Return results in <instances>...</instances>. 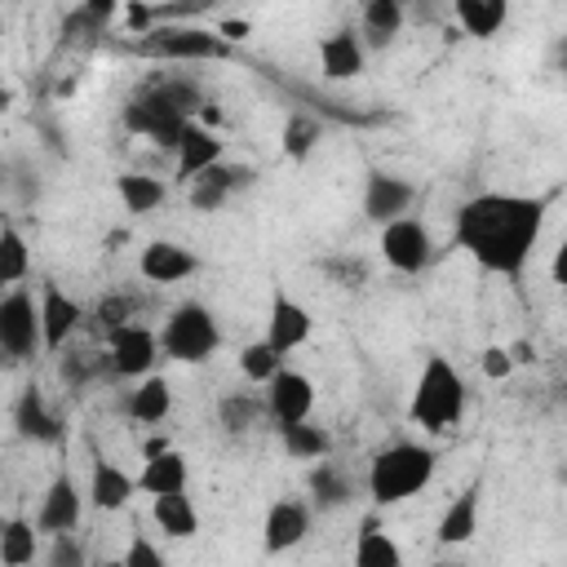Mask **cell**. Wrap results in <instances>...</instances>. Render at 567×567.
<instances>
[{"instance_id": "obj_1", "label": "cell", "mask_w": 567, "mask_h": 567, "mask_svg": "<svg viewBox=\"0 0 567 567\" xmlns=\"http://www.w3.org/2000/svg\"><path fill=\"white\" fill-rule=\"evenodd\" d=\"M549 199L545 195H509L487 190L456 208V244L492 275L518 279L540 230H545Z\"/></svg>"}, {"instance_id": "obj_2", "label": "cell", "mask_w": 567, "mask_h": 567, "mask_svg": "<svg viewBox=\"0 0 567 567\" xmlns=\"http://www.w3.org/2000/svg\"><path fill=\"white\" fill-rule=\"evenodd\" d=\"M204 106V97H199V84L195 80H155V84H146L128 106H124V128L128 133H146V137H155L159 146H177V137H182V128L190 124V115Z\"/></svg>"}, {"instance_id": "obj_3", "label": "cell", "mask_w": 567, "mask_h": 567, "mask_svg": "<svg viewBox=\"0 0 567 567\" xmlns=\"http://www.w3.org/2000/svg\"><path fill=\"white\" fill-rule=\"evenodd\" d=\"M434 465H439V456L425 443L399 439V443H390V447H381L372 456V465H368V496L377 505H399V501H408V496L430 487Z\"/></svg>"}, {"instance_id": "obj_4", "label": "cell", "mask_w": 567, "mask_h": 567, "mask_svg": "<svg viewBox=\"0 0 567 567\" xmlns=\"http://www.w3.org/2000/svg\"><path fill=\"white\" fill-rule=\"evenodd\" d=\"M461 412H465V381H461V372L443 354H430L421 377H416L412 403H408L412 425H421L430 434H443V430H452L461 421Z\"/></svg>"}, {"instance_id": "obj_5", "label": "cell", "mask_w": 567, "mask_h": 567, "mask_svg": "<svg viewBox=\"0 0 567 567\" xmlns=\"http://www.w3.org/2000/svg\"><path fill=\"white\" fill-rule=\"evenodd\" d=\"M155 337H159V354H168L177 363H204L221 346V328H217L213 310L199 301H182Z\"/></svg>"}, {"instance_id": "obj_6", "label": "cell", "mask_w": 567, "mask_h": 567, "mask_svg": "<svg viewBox=\"0 0 567 567\" xmlns=\"http://www.w3.org/2000/svg\"><path fill=\"white\" fill-rule=\"evenodd\" d=\"M142 58L159 62H217L230 58V44L213 27H151L142 40H133Z\"/></svg>"}, {"instance_id": "obj_7", "label": "cell", "mask_w": 567, "mask_h": 567, "mask_svg": "<svg viewBox=\"0 0 567 567\" xmlns=\"http://www.w3.org/2000/svg\"><path fill=\"white\" fill-rule=\"evenodd\" d=\"M40 346V310L27 288L0 297V354L4 363H27Z\"/></svg>"}, {"instance_id": "obj_8", "label": "cell", "mask_w": 567, "mask_h": 567, "mask_svg": "<svg viewBox=\"0 0 567 567\" xmlns=\"http://www.w3.org/2000/svg\"><path fill=\"white\" fill-rule=\"evenodd\" d=\"M381 257L390 270L399 275H421L434 257V244H430V230L416 221V217H399V221H385L381 226Z\"/></svg>"}, {"instance_id": "obj_9", "label": "cell", "mask_w": 567, "mask_h": 567, "mask_svg": "<svg viewBox=\"0 0 567 567\" xmlns=\"http://www.w3.org/2000/svg\"><path fill=\"white\" fill-rule=\"evenodd\" d=\"M106 363H111L115 377L142 381L159 363V337L146 323H128V328H120V332L106 337Z\"/></svg>"}, {"instance_id": "obj_10", "label": "cell", "mask_w": 567, "mask_h": 567, "mask_svg": "<svg viewBox=\"0 0 567 567\" xmlns=\"http://www.w3.org/2000/svg\"><path fill=\"white\" fill-rule=\"evenodd\" d=\"M315 412V381L297 368H279L270 381H266V416L279 425H292V421H310Z\"/></svg>"}, {"instance_id": "obj_11", "label": "cell", "mask_w": 567, "mask_h": 567, "mask_svg": "<svg viewBox=\"0 0 567 567\" xmlns=\"http://www.w3.org/2000/svg\"><path fill=\"white\" fill-rule=\"evenodd\" d=\"M80 514H84V492L75 487L71 470H58V474H53V483L44 487V496H40L35 532H40V536L75 532V527H80Z\"/></svg>"}, {"instance_id": "obj_12", "label": "cell", "mask_w": 567, "mask_h": 567, "mask_svg": "<svg viewBox=\"0 0 567 567\" xmlns=\"http://www.w3.org/2000/svg\"><path fill=\"white\" fill-rule=\"evenodd\" d=\"M412 199H416V186H412L408 177H399V173L372 168L368 182H363V213H368V221H377V226L408 217Z\"/></svg>"}, {"instance_id": "obj_13", "label": "cell", "mask_w": 567, "mask_h": 567, "mask_svg": "<svg viewBox=\"0 0 567 567\" xmlns=\"http://www.w3.org/2000/svg\"><path fill=\"white\" fill-rule=\"evenodd\" d=\"M13 434L27 439V443H62L66 425L49 408V399H44L40 385H22L18 390V399H13Z\"/></svg>"}, {"instance_id": "obj_14", "label": "cell", "mask_w": 567, "mask_h": 567, "mask_svg": "<svg viewBox=\"0 0 567 567\" xmlns=\"http://www.w3.org/2000/svg\"><path fill=\"white\" fill-rule=\"evenodd\" d=\"M257 182V168H248V164H213V168H204L195 182H190V208H199V213H217V208H226V199L235 195V190H244V186H252Z\"/></svg>"}, {"instance_id": "obj_15", "label": "cell", "mask_w": 567, "mask_h": 567, "mask_svg": "<svg viewBox=\"0 0 567 567\" xmlns=\"http://www.w3.org/2000/svg\"><path fill=\"white\" fill-rule=\"evenodd\" d=\"M40 346L44 350H62L71 341V332L84 323V306L75 297H66L58 284H44L40 288Z\"/></svg>"}, {"instance_id": "obj_16", "label": "cell", "mask_w": 567, "mask_h": 567, "mask_svg": "<svg viewBox=\"0 0 567 567\" xmlns=\"http://www.w3.org/2000/svg\"><path fill=\"white\" fill-rule=\"evenodd\" d=\"M310 310L297 301V297H288V292H275L270 297V319H266V346L275 350V354H288V350H297V346H306L310 341Z\"/></svg>"}, {"instance_id": "obj_17", "label": "cell", "mask_w": 567, "mask_h": 567, "mask_svg": "<svg viewBox=\"0 0 567 567\" xmlns=\"http://www.w3.org/2000/svg\"><path fill=\"white\" fill-rule=\"evenodd\" d=\"M310 536V505L306 501H275L261 523V549L266 554H288Z\"/></svg>"}, {"instance_id": "obj_18", "label": "cell", "mask_w": 567, "mask_h": 567, "mask_svg": "<svg viewBox=\"0 0 567 567\" xmlns=\"http://www.w3.org/2000/svg\"><path fill=\"white\" fill-rule=\"evenodd\" d=\"M363 62H368V49H363L354 27H337L332 35L319 40V71H323V80H332V84L354 80V75H363Z\"/></svg>"}, {"instance_id": "obj_19", "label": "cell", "mask_w": 567, "mask_h": 567, "mask_svg": "<svg viewBox=\"0 0 567 567\" xmlns=\"http://www.w3.org/2000/svg\"><path fill=\"white\" fill-rule=\"evenodd\" d=\"M133 492H137V478H133V474H124V470H120L115 461H106V456H93L84 505H93L97 514H115V509H124V505L133 501Z\"/></svg>"}, {"instance_id": "obj_20", "label": "cell", "mask_w": 567, "mask_h": 567, "mask_svg": "<svg viewBox=\"0 0 567 567\" xmlns=\"http://www.w3.org/2000/svg\"><path fill=\"white\" fill-rule=\"evenodd\" d=\"M199 270V257L186 248V244H173V239H151L142 248V279L151 284H182Z\"/></svg>"}, {"instance_id": "obj_21", "label": "cell", "mask_w": 567, "mask_h": 567, "mask_svg": "<svg viewBox=\"0 0 567 567\" xmlns=\"http://www.w3.org/2000/svg\"><path fill=\"white\" fill-rule=\"evenodd\" d=\"M173 151H177V182H195L204 168L221 164V137L213 128L195 124V120L182 128V137H177Z\"/></svg>"}, {"instance_id": "obj_22", "label": "cell", "mask_w": 567, "mask_h": 567, "mask_svg": "<svg viewBox=\"0 0 567 567\" xmlns=\"http://www.w3.org/2000/svg\"><path fill=\"white\" fill-rule=\"evenodd\" d=\"M190 483V461L177 452V447H164L155 456H146L142 474H137V487L146 496H168V492H186Z\"/></svg>"}, {"instance_id": "obj_23", "label": "cell", "mask_w": 567, "mask_h": 567, "mask_svg": "<svg viewBox=\"0 0 567 567\" xmlns=\"http://www.w3.org/2000/svg\"><path fill=\"white\" fill-rule=\"evenodd\" d=\"M403 18H408L403 0H368L359 9V40H363V49H385L403 31Z\"/></svg>"}, {"instance_id": "obj_24", "label": "cell", "mask_w": 567, "mask_h": 567, "mask_svg": "<svg viewBox=\"0 0 567 567\" xmlns=\"http://www.w3.org/2000/svg\"><path fill=\"white\" fill-rule=\"evenodd\" d=\"M168 408H173V390H168V381L155 377V372L142 377V381H133V390L124 394V416L137 421V425H155V421H164Z\"/></svg>"}, {"instance_id": "obj_25", "label": "cell", "mask_w": 567, "mask_h": 567, "mask_svg": "<svg viewBox=\"0 0 567 567\" xmlns=\"http://www.w3.org/2000/svg\"><path fill=\"white\" fill-rule=\"evenodd\" d=\"M151 518H155V527H159L164 536H173V540H190V536L199 532V509H195V501H190L186 492L155 496Z\"/></svg>"}, {"instance_id": "obj_26", "label": "cell", "mask_w": 567, "mask_h": 567, "mask_svg": "<svg viewBox=\"0 0 567 567\" xmlns=\"http://www.w3.org/2000/svg\"><path fill=\"white\" fill-rule=\"evenodd\" d=\"M478 532V483L465 487L439 518V545H465Z\"/></svg>"}, {"instance_id": "obj_27", "label": "cell", "mask_w": 567, "mask_h": 567, "mask_svg": "<svg viewBox=\"0 0 567 567\" xmlns=\"http://www.w3.org/2000/svg\"><path fill=\"white\" fill-rule=\"evenodd\" d=\"M354 567H403L399 540H394L377 518H368L363 532L354 536Z\"/></svg>"}, {"instance_id": "obj_28", "label": "cell", "mask_w": 567, "mask_h": 567, "mask_svg": "<svg viewBox=\"0 0 567 567\" xmlns=\"http://www.w3.org/2000/svg\"><path fill=\"white\" fill-rule=\"evenodd\" d=\"M115 195H120L124 213L142 217V213H155L168 199V186L159 177H151V173H120L115 177Z\"/></svg>"}, {"instance_id": "obj_29", "label": "cell", "mask_w": 567, "mask_h": 567, "mask_svg": "<svg viewBox=\"0 0 567 567\" xmlns=\"http://www.w3.org/2000/svg\"><path fill=\"white\" fill-rule=\"evenodd\" d=\"M452 18L465 27V35L487 40V35H496V31L505 27L509 4H505V0H456V4H452Z\"/></svg>"}, {"instance_id": "obj_30", "label": "cell", "mask_w": 567, "mask_h": 567, "mask_svg": "<svg viewBox=\"0 0 567 567\" xmlns=\"http://www.w3.org/2000/svg\"><path fill=\"white\" fill-rule=\"evenodd\" d=\"M279 443L292 461H323L332 452V434L315 421H292V425H279Z\"/></svg>"}, {"instance_id": "obj_31", "label": "cell", "mask_w": 567, "mask_h": 567, "mask_svg": "<svg viewBox=\"0 0 567 567\" xmlns=\"http://www.w3.org/2000/svg\"><path fill=\"white\" fill-rule=\"evenodd\" d=\"M306 487H310V505L315 509H341L350 501V478L332 465V461H319L310 474H306Z\"/></svg>"}, {"instance_id": "obj_32", "label": "cell", "mask_w": 567, "mask_h": 567, "mask_svg": "<svg viewBox=\"0 0 567 567\" xmlns=\"http://www.w3.org/2000/svg\"><path fill=\"white\" fill-rule=\"evenodd\" d=\"M35 540H40V532H35L31 518L0 523V567H27V563H35Z\"/></svg>"}, {"instance_id": "obj_33", "label": "cell", "mask_w": 567, "mask_h": 567, "mask_svg": "<svg viewBox=\"0 0 567 567\" xmlns=\"http://www.w3.org/2000/svg\"><path fill=\"white\" fill-rule=\"evenodd\" d=\"M31 275V248L18 226H0V288H13Z\"/></svg>"}, {"instance_id": "obj_34", "label": "cell", "mask_w": 567, "mask_h": 567, "mask_svg": "<svg viewBox=\"0 0 567 567\" xmlns=\"http://www.w3.org/2000/svg\"><path fill=\"white\" fill-rule=\"evenodd\" d=\"M217 416H221L226 434H248L252 425H261V416H266V399H257V394H248V390L226 394V399L217 403Z\"/></svg>"}, {"instance_id": "obj_35", "label": "cell", "mask_w": 567, "mask_h": 567, "mask_svg": "<svg viewBox=\"0 0 567 567\" xmlns=\"http://www.w3.org/2000/svg\"><path fill=\"white\" fill-rule=\"evenodd\" d=\"M128 323H137V297H133V292H106V297L93 306V328H97L102 337H111V332H120V328H128Z\"/></svg>"}, {"instance_id": "obj_36", "label": "cell", "mask_w": 567, "mask_h": 567, "mask_svg": "<svg viewBox=\"0 0 567 567\" xmlns=\"http://www.w3.org/2000/svg\"><path fill=\"white\" fill-rule=\"evenodd\" d=\"M279 368H284V354H275L266 341H248V346L239 350V372H244L248 381H261V385H266Z\"/></svg>"}, {"instance_id": "obj_37", "label": "cell", "mask_w": 567, "mask_h": 567, "mask_svg": "<svg viewBox=\"0 0 567 567\" xmlns=\"http://www.w3.org/2000/svg\"><path fill=\"white\" fill-rule=\"evenodd\" d=\"M315 142H319V120H310V115H288V124H284V155H288V159H306V155L315 151Z\"/></svg>"}, {"instance_id": "obj_38", "label": "cell", "mask_w": 567, "mask_h": 567, "mask_svg": "<svg viewBox=\"0 0 567 567\" xmlns=\"http://www.w3.org/2000/svg\"><path fill=\"white\" fill-rule=\"evenodd\" d=\"M111 363L106 359H97V354H89V350H71V354H62V381L71 385V390H80V385H89L97 372H106Z\"/></svg>"}, {"instance_id": "obj_39", "label": "cell", "mask_w": 567, "mask_h": 567, "mask_svg": "<svg viewBox=\"0 0 567 567\" xmlns=\"http://www.w3.org/2000/svg\"><path fill=\"white\" fill-rule=\"evenodd\" d=\"M44 567H89V554H84V545L75 540V532L49 536V554H44Z\"/></svg>"}, {"instance_id": "obj_40", "label": "cell", "mask_w": 567, "mask_h": 567, "mask_svg": "<svg viewBox=\"0 0 567 567\" xmlns=\"http://www.w3.org/2000/svg\"><path fill=\"white\" fill-rule=\"evenodd\" d=\"M120 563H124V567H168V558L159 554V545H155V540H146V536H133Z\"/></svg>"}, {"instance_id": "obj_41", "label": "cell", "mask_w": 567, "mask_h": 567, "mask_svg": "<svg viewBox=\"0 0 567 567\" xmlns=\"http://www.w3.org/2000/svg\"><path fill=\"white\" fill-rule=\"evenodd\" d=\"M323 275H328L332 284H341V288H359V284L368 279L363 261H354V257H346V261H323Z\"/></svg>"}, {"instance_id": "obj_42", "label": "cell", "mask_w": 567, "mask_h": 567, "mask_svg": "<svg viewBox=\"0 0 567 567\" xmlns=\"http://www.w3.org/2000/svg\"><path fill=\"white\" fill-rule=\"evenodd\" d=\"M478 363H483V377H492V381H505V377L514 372V359H509L505 346H487Z\"/></svg>"}, {"instance_id": "obj_43", "label": "cell", "mask_w": 567, "mask_h": 567, "mask_svg": "<svg viewBox=\"0 0 567 567\" xmlns=\"http://www.w3.org/2000/svg\"><path fill=\"white\" fill-rule=\"evenodd\" d=\"M124 18H128V27H133V31H142V35H146V31H151V22H155V9H146V4H128V9H124Z\"/></svg>"}, {"instance_id": "obj_44", "label": "cell", "mask_w": 567, "mask_h": 567, "mask_svg": "<svg viewBox=\"0 0 567 567\" xmlns=\"http://www.w3.org/2000/svg\"><path fill=\"white\" fill-rule=\"evenodd\" d=\"M213 31H217V35L226 40V44H239V40L248 35V22H239V18H226V22H217Z\"/></svg>"}, {"instance_id": "obj_45", "label": "cell", "mask_w": 567, "mask_h": 567, "mask_svg": "<svg viewBox=\"0 0 567 567\" xmlns=\"http://www.w3.org/2000/svg\"><path fill=\"white\" fill-rule=\"evenodd\" d=\"M97 567H124V563H120V558H106V563H97Z\"/></svg>"}, {"instance_id": "obj_46", "label": "cell", "mask_w": 567, "mask_h": 567, "mask_svg": "<svg viewBox=\"0 0 567 567\" xmlns=\"http://www.w3.org/2000/svg\"><path fill=\"white\" fill-rule=\"evenodd\" d=\"M434 567H461V563H434Z\"/></svg>"}, {"instance_id": "obj_47", "label": "cell", "mask_w": 567, "mask_h": 567, "mask_svg": "<svg viewBox=\"0 0 567 567\" xmlns=\"http://www.w3.org/2000/svg\"><path fill=\"white\" fill-rule=\"evenodd\" d=\"M0 173H4V168H0Z\"/></svg>"}]
</instances>
